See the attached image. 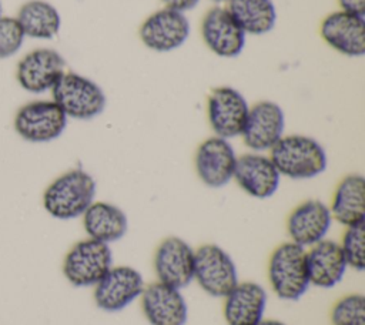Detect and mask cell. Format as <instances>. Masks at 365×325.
Instances as JSON below:
<instances>
[{
	"mask_svg": "<svg viewBox=\"0 0 365 325\" xmlns=\"http://www.w3.org/2000/svg\"><path fill=\"white\" fill-rule=\"evenodd\" d=\"M97 182L83 168H71L56 177L44 190L41 202L44 211L60 221L81 218L96 201Z\"/></svg>",
	"mask_w": 365,
	"mask_h": 325,
	"instance_id": "6da1fadb",
	"label": "cell"
},
{
	"mask_svg": "<svg viewBox=\"0 0 365 325\" xmlns=\"http://www.w3.org/2000/svg\"><path fill=\"white\" fill-rule=\"evenodd\" d=\"M281 177L292 181L314 180L325 172L328 155L324 145L307 134H284L268 151Z\"/></svg>",
	"mask_w": 365,
	"mask_h": 325,
	"instance_id": "7a4b0ae2",
	"label": "cell"
},
{
	"mask_svg": "<svg viewBox=\"0 0 365 325\" xmlns=\"http://www.w3.org/2000/svg\"><path fill=\"white\" fill-rule=\"evenodd\" d=\"M267 279L278 299L287 302L301 299L311 287L305 248L291 241L277 245L268 258Z\"/></svg>",
	"mask_w": 365,
	"mask_h": 325,
	"instance_id": "3957f363",
	"label": "cell"
},
{
	"mask_svg": "<svg viewBox=\"0 0 365 325\" xmlns=\"http://www.w3.org/2000/svg\"><path fill=\"white\" fill-rule=\"evenodd\" d=\"M50 93L51 100L67 118L90 121L101 115L107 107V96L103 87L93 78L76 71L66 70Z\"/></svg>",
	"mask_w": 365,
	"mask_h": 325,
	"instance_id": "277c9868",
	"label": "cell"
},
{
	"mask_svg": "<svg viewBox=\"0 0 365 325\" xmlns=\"http://www.w3.org/2000/svg\"><path fill=\"white\" fill-rule=\"evenodd\" d=\"M113 265L111 245L87 237L70 247L63 258L61 271L70 285L93 288Z\"/></svg>",
	"mask_w": 365,
	"mask_h": 325,
	"instance_id": "5b68a950",
	"label": "cell"
},
{
	"mask_svg": "<svg viewBox=\"0 0 365 325\" xmlns=\"http://www.w3.org/2000/svg\"><path fill=\"white\" fill-rule=\"evenodd\" d=\"M194 281L212 298H224L240 281L238 268L228 251L217 244L195 248Z\"/></svg>",
	"mask_w": 365,
	"mask_h": 325,
	"instance_id": "8992f818",
	"label": "cell"
},
{
	"mask_svg": "<svg viewBox=\"0 0 365 325\" xmlns=\"http://www.w3.org/2000/svg\"><path fill=\"white\" fill-rule=\"evenodd\" d=\"M191 34L185 13L161 7L150 13L140 24L137 36L150 51L165 54L182 47Z\"/></svg>",
	"mask_w": 365,
	"mask_h": 325,
	"instance_id": "52a82bcc",
	"label": "cell"
},
{
	"mask_svg": "<svg viewBox=\"0 0 365 325\" xmlns=\"http://www.w3.org/2000/svg\"><path fill=\"white\" fill-rule=\"evenodd\" d=\"M67 123L68 118L53 100H33L17 110L13 127L24 141L43 144L57 140Z\"/></svg>",
	"mask_w": 365,
	"mask_h": 325,
	"instance_id": "ba28073f",
	"label": "cell"
},
{
	"mask_svg": "<svg viewBox=\"0 0 365 325\" xmlns=\"http://www.w3.org/2000/svg\"><path fill=\"white\" fill-rule=\"evenodd\" d=\"M250 105L238 88L232 86L214 87L205 101V115L214 135L227 140L240 137Z\"/></svg>",
	"mask_w": 365,
	"mask_h": 325,
	"instance_id": "9c48e42d",
	"label": "cell"
},
{
	"mask_svg": "<svg viewBox=\"0 0 365 325\" xmlns=\"http://www.w3.org/2000/svg\"><path fill=\"white\" fill-rule=\"evenodd\" d=\"M145 281L143 274L131 265H113L93 287V301L104 312L115 314L140 299Z\"/></svg>",
	"mask_w": 365,
	"mask_h": 325,
	"instance_id": "30bf717a",
	"label": "cell"
},
{
	"mask_svg": "<svg viewBox=\"0 0 365 325\" xmlns=\"http://www.w3.org/2000/svg\"><path fill=\"white\" fill-rule=\"evenodd\" d=\"M238 154L231 140L211 135L202 140L194 153V171L208 188L218 190L232 181Z\"/></svg>",
	"mask_w": 365,
	"mask_h": 325,
	"instance_id": "8fae6325",
	"label": "cell"
},
{
	"mask_svg": "<svg viewBox=\"0 0 365 325\" xmlns=\"http://www.w3.org/2000/svg\"><path fill=\"white\" fill-rule=\"evenodd\" d=\"M284 108L272 100H259L250 105L241 140L248 151L268 153L285 134Z\"/></svg>",
	"mask_w": 365,
	"mask_h": 325,
	"instance_id": "7c38bea8",
	"label": "cell"
},
{
	"mask_svg": "<svg viewBox=\"0 0 365 325\" xmlns=\"http://www.w3.org/2000/svg\"><path fill=\"white\" fill-rule=\"evenodd\" d=\"M204 46L220 58H237L245 48L247 34L224 4H215L205 11L200 23Z\"/></svg>",
	"mask_w": 365,
	"mask_h": 325,
	"instance_id": "4fadbf2b",
	"label": "cell"
},
{
	"mask_svg": "<svg viewBox=\"0 0 365 325\" xmlns=\"http://www.w3.org/2000/svg\"><path fill=\"white\" fill-rule=\"evenodd\" d=\"M195 248L181 237H165L157 245L153 269L158 282L182 289L194 281Z\"/></svg>",
	"mask_w": 365,
	"mask_h": 325,
	"instance_id": "5bb4252c",
	"label": "cell"
},
{
	"mask_svg": "<svg viewBox=\"0 0 365 325\" xmlns=\"http://www.w3.org/2000/svg\"><path fill=\"white\" fill-rule=\"evenodd\" d=\"M334 224L329 207L318 198H308L297 204L287 217L288 241L309 248L327 238Z\"/></svg>",
	"mask_w": 365,
	"mask_h": 325,
	"instance_id": "9a60e30c",
	"label": "cell"
},
{
	"mask_svg": "<svg viewBox=\"0 0 365 325\" xmlns=\"http://www.w3.org/2000/svg\"><path fill=\"white\" fill-rule=\"evenodd\" d=\"M318 31L321 40L344 57L359 58L365 54V17L338 9L321 20Z\"/></svg>",
	"mask_w": 365,
	"mask_h": 325,
	"instance_id": "2e32d148",
	"label": "cell"
},
{
	"mask_svg": "<svg viewBox=\"0 0 365 325\" xmlns=\"http://www.w3.org/2000/svg\"><path fill=\"white\" fill-rule=\"evenodd\" d=\"M64 71V57L54 48L40 47L19 60L16 78L23 90L33 94H43L51 91Z\"/></svg>",
	"mask_w": 365,
	"mask_h": 325,
	"instance_id": "e0dca14e",
	"label": "cell"
},
{
	"mask_svg": "<svg viewBox=\"0 0 365 325\" xmlns=\"http://www.w3.org/2000/svg\"><path fill=\"white\" fill-rule=\"evenodd\" d=\"M281 175L268 153L247 151L237 158L232 181L247 195L255 200H268L279 188Z\"/></svg>",
	"mask_w": 365,
	"mask_h": 325,
	"instance_id": "ac0fdd59",
	"label": "cell"
},
{
	"mask_svg": "<svg viewBox=\"0 0 365 325\" xmlns=\"http://www.w3.org/2000/svg\"><path fill=\"white\" fill-rule=\"evenodd\" d=\"M140 306L150 325H185L188 305L181 289L154 281L145 285Z\"/></svg>",
	"mask_w": 365,
	"mask_h": 325,
	"instance_id": "d6986e66",
	"label": "cell"
},
{
	"mask_svg": "<svg viewBox=\"0 0 365 325\" xmlns=\"http://www.w3.org/2000/svg\"><path fill=\"white\" fill-rule=\"evenodd\" d=\"M222 299V316L227 325H257L264 319L268 294L257 281H238Z\"/></svg>",
	"mask_w": 365,
	"mask_h": 325,
	"instance_id": "ffe728a7",
	"label": "cell"
},
{
	"mask_svg": "<svg viewBox=\"0 0 365 325\" xmlns=\"http://www.w3.org/2000/svg\"><path fill=\"white\" fill-rule=\"evenodd\" d=\"M305 259L309 284L321 289L336 287L348 271L341 247L334 239L325 238L307 248Z\"/></svg>",
	"mask_w": 365,
	"mask_h": 325,
	"instance_id": "44dd1931",
	"label": "cell"
},
{
	"mask_svg": "<svg viewBox=\"0 0 365 325\" xmlns=\"http://www.w3.org/2000/svg\"><path fill=\"white\" fill-rule=\"evenodd\" d=\"M86 235L108 245L120 241L128 231V217L123 208L110 201H94L81 215Z\"/></svg>",
	"mask_w": 365,
	"mask_h": 325,
	"instance_id": "7402d4cb",
	"label": "cell"
},
{
	"mask_svg": "<svg viewBox=\"0 0 365 325\" xmlns=\"http://www.w3.org/2000/svg\"><path fill=\"white\" fill-rule=\"evenodd\" d=\"M334 222L348 227L365 221V178L359 172L342 177L328 204Z\"/></svg>",
	"mask_w": 365,
	"mask_h": 325,
	"instance_id": "603a6c76",
	"label": "cell"
},
{
	"mask_svg": "<svg viewBox=\"0 0 365 325\" xmlns=\"http://www.w3.org/2000/svg\"><path fill=\"white\" fill-rule=\"evenodd\" d=\"M225 7L247 36H265L275 29L277 6L274 0H230Z\"/></svg>",
	"mask_w": 365,
	"mask_h": 325,
	"instance_id": "cb8c5ba5",
	"label": "cell"
},
{
	"mask_svg": "<svg viewBox=\"0 0 365 325\" xmlns=\"http://www.w3.org/2000/svg\"><path fill=\"white\" fill-rule=\"evenodd\" d=\"M16 19L24 36L37 40H51L61 29L58 10L46 0H29L23 3Z\"/></svg>",
	"mask_w": 365,
	"mask_h": 325,
	"instance_id": "d4e9b609",
	"label": "cell"
},
{
	"mask_svg": "<svg viewBox=\"0 0 365 325\" xmlns=\"http://www.w3.org/2000/svg\"><path fill=\"white\" fill-rule=\"evenodd\" d=\"M338 244L348 268L362 272L365 269V221L345 227Z\"/></svg>",
	"mask_w": 365,
	"mask_h": 325,
	"instance_id": "484cf974",
	"label": "cell"
},
{
	"mask_svg": "<svg viewBox=\"0 0 365 325\" xmlns=\"http://www.w3.org/2000/svg\"><path fill=\"white\" fill-rule=\"evenodd\" d=\"M329 319L332 325H365V296L361 292L345 294L335 301Z\"/></svg>",
	"mask_w": 365,
	"mask_h": 325,
	"instance_id": "4316f807",
	"label": "cell"
},
{
	"mask_svg": "<svg viewBox=\"0 0 365 325\" xmlns=\"http://www.w3.org/2000/svg\"><path fill=\"white\" fill-rule=\"evenodd\" d=\"M24 37L16 17H0V58L14 56L23 46Z\"/></svg>",
	"mask_w": 365,
	"mask_h": 325,
	"instance_id": "83f0119b",
	"label": "cell"
},
{
	"mask_svg": "<svg viewBox=\"0 0 365 325\" xmlns=\"http://www.w3.org/2000/svg\"><path fill=\"white\" fill-rule=\"evenodd\" d=\"M339 10L365 17V0H336Z\"/></svg>",
	"mask_w": 365,
	"mask_h": 325,
	"instance_id": "f1b7e54d",
	"label": "cell"
},
{
	"mask_svg": "<svg viewBox=\"0 0 365 325\" xmlns=\"http://www.w3.org/2000/svg\"><path fill=\"white\" fill-rule=\"evenodd\" d=\"M161 1H163V7L187 14L188 11L195 9L201 0H161Z\"/></svg>",
	"mask_w": 365,
	"mask_h": 325,
	"instance_id": "f546056e",
	"label": "cell"
},
{
	"mask_svg": "<svg viewBox=\"0 0 365 325\" xmlns=\"http://www.w3.org/2000/svg\"><path fill=\"white\" fill-rule=\"evenodd\" d=\"M257 325H288V324H285L284 321H279V319H272V318H264V319H261Z\"/></svg>",
	"mask_w": 365,
	"mask_h": 325,
	"instance_id": "4dcf8cb0",
	"label": "cell"
},
{
	"mask_svg": "<svg viewBox=\"0 0 365 325\" xmlns=\"http://www.w3.org/2000/svg\"><path fill=\"white\" fill-rule=\"evenodd\" d=\"M211 1H212V3H215V4H224V6H225L230 0H211Z\"/></svg>",
	"mask_w": 365,
	"mask_h": 325,
	"instance_id": "1f68e13d",
	"label": "cell"
},
{
	"mask_svg": "<svg viewBox=\"0 0 365 325\" xmlns=\"http://www.w3.org/2000/svg\"><path fill=\"white\" fill-rule=\"evenodd\" d=\"M0 17H1V3H0Z\"/></svg>",
	"mask_w": 365,
	"mask_h": 325,
	"instance_id": "d6a6232c",
	"label": "cell"
}]
</instances>
